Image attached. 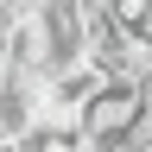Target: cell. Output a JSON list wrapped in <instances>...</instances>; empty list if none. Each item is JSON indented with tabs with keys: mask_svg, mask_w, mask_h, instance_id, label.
<instances>
[{
	"mask_svg": "<svg viewBox=\"0 0 152 152\" xmlns=\"http://www.w3.org/2000/svg\"><path fill=\"white\" fill-rule=\"evenodd\" d=\"M0 152H7V146H0Z\"/></svg>",
	"mask_w": 152,
	"mask_h": 152,
	"instance_id": "2",
	"label": "cell"
},
{
	"mask_svg": "<svg viewBox=\"0 0 152 152\" xmlns=\"http://www.w3.org/2000/svg\"><path fill=\"white\" fill-rule=\"evenodd\" d=\"M140 108H146L140 83L102 76V83L89 89V102L76 108V140H83V146H102V140H114V133H127L133 121H140Z\"/></svg>",
	"mask_w": 152,
	"mask_h": 152,
	"instance_id": "1",
	"label": "cell"
}]
</instances>
